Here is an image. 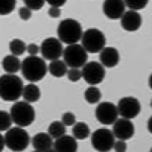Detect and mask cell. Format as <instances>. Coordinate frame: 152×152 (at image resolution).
Returning <instances> with one entry per match:
<instances>
[{
    "label": "cell",
    "mask_w": 152,
    "mask_h": 152,
    "mask_svg": "<svg viewBox=\"0 0 152 152\" xmlns=\"http://www.w3.org/2000/svg\"><path fill=\"white\" fill-rule=\"evenodd\" d=\"M49 72V66H46L44 58L40 56H28L21 61V75L29 84H35L44 79L46 73Z\"/></svg>",
    "instance_id": "obj_1"
},
{
    "label": "cell",
    "mask_w": 152,
    "mask_h": 152,
    "mask_svg": "<svg viewBox=\"0 0 152 152\" xmlns=\"http://www.w3.org/2000/svg\"><path fill=\"white\" fill-rule=\"evenodd\" d=\"M24 85L23 81L15 75H2L0 78V97L6 102H18L20 96H23Z\"/></svg>",
    "instance_id": "obj_2"
},
{
    "label": "cell",
    "mask_w": 152,
    "mask_h": 152,
    "mask_svg": "<svg viewBox=\"0 0 152 152\" xmlns=\"http://www.w3.org/2000/svg\"><path fill=\"white\" fill-rule=\"evenodd\" d=\"M58 40L61 43H66L67 46L72 44H78L82 40V26L78 20H73V18H66L62 20L58 24Z\"/></svg>",
    "instance_id": "obj_3"
},
{
    "label": "cell",
    "mask_w": 152,
    "mask_h": 152,
    "mask_svg": "<svg viewBox=\"0 0 152 152\" xmlns=\"http://www.w3.org/2000/svg\"><path fill=\"white\" fill-rule=\"evenodd\" d=\"M11 117H12V122H14L17 126L20 128H24V126H29L34 123L35 120V110L32 107V104L29 102H15L11 108Z\"/></svg>",
    "instance_id": "obj_4"
},
{
    "label": "cell",
    "mask_w": 152,
    "mask_h": 152,
    "mask_svg": "<svg viewBox=\"0 0 152 152\" xmlns=\"http://www.w3.org/2000/svg\"><path fill=\"white\" fill-rule=\"evenodd\" d=\"M105 43H107V38L104 32L96 28L87 29L81 40V46L87 50V53H100L105 49Z\"/></svg>",
    "instance_id": "obj_5"
},
{
    "label": "cell",
    "mask_w": 152,
    "mask_h": 152,
    "mask_svg": "<svg viewBox=\"0 0 152 152\" xmlns=\"http://www.w3.org/2000/svg\"><path fill=\"white\" fill-rule=\"evenodd\" d=\"M5 145L6 148H9L11 151L14 152H21L24 151L29 143H31V138H29V134L24 131L23 128L17 126V128H11L9 131L5 132Z\"/></svg>",
    "instance_id": "obj_6"
},
{
    "label": "cell",
    "mask_w": 152,
    "mask_h": 152,
    "mask_svg": "<svg viewBox=\"0 0 152 152\" xmlns=\"http://www.w3.org/2000/svg\"><path fill=\"white\" fill-rule=\"evenodd\" d=\"M62 61L67 64V67L70 69H82L85 64H87V50L81 46V44H72V46H67L64 49V53H62Z\"/></svg>",
    "instance_id": "obj_7"
},
{
    "label": "cell",
    "mask_w": 152,
    "mask_h": 152,
    "mask_svg": "<svg viewBox=\"0 0 152 152\" xmlns=\"http://www.w3.org/2000/svg\"><path fill=\"white\" fill-rule=\"evenodd\" d=\"M81 70H82V79L90 87H96L105 79V67L100 62L96 61L87 62Z\"/></svg>",
    "instance_id": "obj_8"
},
{
    "label": "cell",
    "mask_w": 152,
    "mask_h": 152,
    "mask_svg": "<svg viewBox=\"0 0 152 152\" xmlns=\"http://www.w3.org/2000/svg\"><path fill=\"white\" fill-rule=\"evenodd\" d=\"M114 134L113 131L107 129V128H100L96 129L91 134V146L97 151V152H108L114 148Z\"/></svg>",
    "instance_id": "obj_9"
},
{
    "label": "cell",
    "mask_w": 152,
    "mask_h": 152,
    "mask_svg": "<svg viewBox=\"0 0 152 152\" xmlns=\"http://www.w3.org/2000/svg\"><path fill=\"white\" fill-rule=\"evenodd\" d=\"M117 111H119V116L122 119H128L132 120L134 117H137L142 111V105H140V100L137 97L132 96H126L122 97L119 102H117Z\"/></svg>",
    "instance_id": "obj_10"
},
{
    "label": "cell",
    "mask_w": 152,
    "mask_h": 152,
    "mask_svg": "<svg viewBox=\"0 0 152 152\" xmlns=\"http://www.w3.org/2000/svg\"><path fill=\"white\" fill-rule=\"evenodd\" d=\"M41 55L44 59L47 61H58L62 53H64V47H62V43L55 37H49L46 40H43L41 43Z\"/></svg>",
    "instance_id": "obj_11"
},
{
    "label": "cell",
    "mask_w": 152,
    "mask_h": 152,
    "mask_svg": "<svg viewBox=\"0 0 152 152\" xmlns=\"http://www.w3.org/2000/svg\"><path fill=\"white\" fill-rule=\"evenodd\" d=\"M94 116L100 125H114L116 120L119 119V111L117 105H114L111 102H102L96 107Z\"/></svg>",
    "instance_id": "obj_12"
},
{
    "label": "cell",
    "mask_w": 152,
    "mask_h": 152,
    "mask_svg": "<svg viewBox=\"0 0 152 152\" xmlns=\"http://www.w3.org/2000/svg\"><path fill=\"white\" fill-rule=\"evenodd\" d=\"M135 132V128H134V123L128 119H117L116 123L113 125V134L117 140H129V138L134 135Z\"/></svg>",
    "instance_id": "obj_13"
},
{
    "label": "cell",
    "mask_w": 152,
    "mask_h": 152,
    "mask_svg": "<svg viewBox=\"0 0 152 152\" xmlns=\"http://www.w3.org/2000/svg\"><path fill=\"white\" fill-rule=\"evenodd\" d=\"M125 2L122 0H105L104 5H102V9H104V14L110 18V20H117V18H122L123 14H125Z\"/></svg>",
    "instance_id": "obj_14"
},
{
    "label": "cell",
    "mask_w": 152,
    "mask_h": 152,
    "mask_svg": "<svg viewBox=\"0 0 152 152\" xmlns=\"http://www.w3.org/2000/svg\"><path fill=\"white\" fill-rule=\"evenodd\" d=\"M120 24L125 31L128 32H134L137 29H140L142 26V17L138 12H134V11H126L123 17L120 18Z\"/></svg>",
    "instance_id": "obj_15"
},
{
    "label": "cell",
    "mask_w": 152,
    "mask_h": 152,
    "mask_svg": "<svg viewBox=\"0 0 152 152\" xmlns=\"http://www.w3.org/2000/svg\"><path fill=\"white\" fill-rule=\"evenodd\" d=\"M100 58V64L104 67H116L120 61V55L119 50L116 47H105L99 55Z\"/></svg>",
    "instance_id": "obj_16"
},
{
    "label": "cell",
    "mask_w": 152,
    "mask_h": 152,
    "mask_svg": "<svg viewBox=\"0 0 152 152\" xmlns=\"http://www.w3.org/2000/svg\"><path fill=\"white\" fill-rule=\"evenodd\" d=\"M32 146L35 151L46 152L49 149H53V138L49 135V132H38L32 137Z\"/></svg>",
    "instance_id": "obj_17"
},
{
    "label": "cell",
    "mask_w": 152,
    "mask_h": 152,
    "mask_svg": "<svg viewBox=\"0 0 152 152\" xmlns=\"http://www.w3.org/2000/svg\"><path fill=\"white\" fill-rule=\"evenodd\" d=\"M53 149L56 152H76L78 151V142L73 135H62L61 138L55 140Z\"/></svg>",
    "instance_id": "obj_18"
},
{
    "label": "cell",
    "mask_w": 152,
    "mask_h": 152,
    "mask_svg": "<svg viewBox=\"0 0 152 152\" xmlns=\"http://www.w3.org/2000/svg\"><path fill=\"white\" fill-rule=\"evenodd\" d=\"M2 69L8 75H15L18 70H21V61L18 59V56L8 55L2 59Z\"/></svg>",
    "instance_id": "obj_19"
},
{
    "label": "cell",
    "mask_w": 152,
    "mask_h": 152,
    "mask_svg": "<svg viewBox=\"0 0 152 152\" xmlns=\"http://www.w3.org/2000/svg\"><path fill=\"white\" fill-rule=\"evenodd\" d=\"M41 96V91L40 88H38L37 84H28L24 85V90H23V99L24 102H29V104H34L37 102L38 99Z\"/></svg>",
    "instance_id": "obj_20"
},
{
    "label": "cell",
    "mask_w": 152,
    "mask_h": 152,
    "mask_svg": "<svg viewBox=\"0 0 152 152\" xmlns=\"http://www.w3.org/2000/svg\"><path fill=\"white\" fill-rule=\"evenodd\" d=\"M67 64L64 61H61V59H58V61H52L49 64V73L53 76V78H62V76H66L67 75Z\"/></svg>",
    "instance_id": "obj_21"
},
{
    "label": "cell",
    "mask_w": 152,
    "mask_h": 152,
    "mask_svg": "<svg viewBox=\"0 0 152 152\" xmlns=\"http://www.w3.org/2000/svg\"><path fill=\"white\" fill-rule=\"evenodd\" d=\"M72 129H73V137L76 140H85V138L90 137V128L85 122H76Z\"/></svg>",
    "instance_id": "obj_22"
},
{
    "label": "cell",
    "mask_w": 152,
    "mask_h": 152,
    "mask_svg": "<svg viewBox=\"0 0 152 152\" xmlns=\"http://www.w3.org/2000/svg\"><path fill=\"white\" fill-rule=\"evenodd\" d=\"M66 128H67V126L62 123V122L55 120V122H52V123L49 125L47 132H49V135L52 137L53 140H58V138H61L62 135H66Z\"/></svg>",
    "instance_id": "obj_23"
},
{
    "label": "cell",
    "mask_w": 152,
    "mask_h": 152,
    "mask_svg": "<svg viewBox=\"0 0 152 152\" xmlns=\"http://www.w3.org/2000/svg\"><path fill=\"white\" fill-rule=\"evenodd\" d=\"M9 50H11V53L14 56H20L24 52H28V46H26L24 41L18 40V38H14V40L9 43Z\"/></svg>",
    "instance_id": "obj_24"
},
{
    "label": "cell",
    "mask_w": 152,
    "mask_h": 152,
    "mask_svg": "<svg viewBox=\"0 0 152 152\" xmlns=\"http://www.w3.org/2000/svg\"><path fill=\"white\" fill-rule=\"evenodd\" d=\"M84 99L88 104H97L100 100V90L97 87H88L84 91Z\"/></svg>",
    "instance_id": "obj_25"
},
{
    "label": "cell",
    "mask_w": 152,
    "mask_h": 152,
    "mask_svg": "<svg viewBox=\"0 0 152 152\" xmlns=\"http://www.w3.org/2000/svg\"><path fill=\"white\" fill-rule=\"evenodd\" d=\"M12 123H14V122H12L11 113H6V111H0V131H2V132H6V131H9Z\"/></svg>",
    "instance_id": "obj_26"
},
{
    "label": "cell",
    "mask_w": 152,
    "mask_h": 152,
    "mask_svg": "<svg viewBox=\"0 0 152 152\" xmlns=\"http://www.w3.org/2000/svg\"><path fill=\"white\" fill-rule=\"evenodd\" d=\"M125 6L128 8L129 11L137 12V11H140V9H143V8L148 6V0H140V2H138V0H137V2H134V0H126Z\"/></svg>",
    "instance_id": "obj_27"
},
{
    "label": "cell",
    "mask_w": 152,
    "mask_h": 152,
    "mask_svg": "<svg viewBox=\"0 0 152 152\" xmlns=\"http://www.w3.org/2000/svg\"><path fill=\"white\" fill-rule=\"evenodd\" d=\"M67 78H69L70 82H78L79 79H82V70H79V69H69Z\"/></svg>",
    "instance_id": "obj_28"
},
{
    "label": "cell",
    "mask_w": 152,
    "mask_h": 152,
    "mask_svg": "<svg viewBox=\"0 0 152 152\" xmlns=\"http://www.w3.org/2000/svg\"><path fill=\"white\" fill-rule=\"evenodd\" d=\"M24 5H26V8H29L31 11H40L44 5V0H26Z\"/></svg>",
    "instance_id": "obj_29"
},
{
    "label": "cell",
    "mask_w": 152,
    "mask_h": 152,
    "mask_svg": "<svg viewBox=\"0 0 152 152\" xmlns=\"http://www.w3.org/2000/svg\"><path fill=\"white\" fill-rule=\"evenodd\" d=\"M61 122L64 123L66 126H75V123H76V117H75V114H73V113L67 111V113L62 114V120H61Z\"/></svg>",
    "instance_id": "obj_30"
},
{
    "label": "cell",
    "mask_w": 152,
    "mask_h": 152,
    "mask_svg": "<svg viewBox=\"0 0 152 152\" xmlns=\"http://www.w3.org/2000/svg\"><path fill=\"white\" fill-rule=\"evenodd\" d=\"M15 9V2L12 0V2H8V3H5L3 6H2V11H0V14L2 15H8V14H11L12 11Z\"/></svg>",
    "instance_id": "obj_31"
},
{
    "label": "cell",
    "mask_w": 152,
    "mask_h": 152,
    "mask_svg": "<svg viewBox=\"0 0 152 152\" xmlns=\"http://www.w3.org/2000/svg\"><path fill=\"white\" fill-rule=\"evenodd\" d=\"M18 14H20V18L21 20H29L31 17H32V11L29 9V8H26V6H23V8H20L18 9Z\"/></svg>",
    "instance_id": "obj_32"
},
{
    "label": "cell",
    "mask_w": 152,
    "mask_h": 152,
    "mask_svg": "<svg viewBox=\"0 0 152 152\" xmlns=\"http://www.w3.org/2000/svg\"><path fill=\"white\" fill-rule=\"evenodd\" d=\"M38 52H41V47H40V46H37V44H29V46H28V53H29V56H37Z\"/></svg>",
    "instance_id": "obj_33"
},
{
    "label": "cell",
    "mask_w": 152,
    "mask_h": 152,
    "mask_svg": "<svg viewBox=\"0 0 152 152\" xmlns=\"http://www.w3.org/2000/svg\"><path fill=\"white\" fill-rule=\"evenodd\" d=\"M113 149L116 151V152H125V151H126V142H123V140H116Z\"/></svg>",
    "instance_id": "obj_34"
},
{
    "label": "cell",
    "mask_w": 152,
    "mask_h": 152,
    "mask_svg": "<svg viewBox=\"0 0 152 152\" xmlns=\"http://www.w3.org/2000/svg\"><path fill=\"white\" fill-rule=\"evenodd\" d=\"M49 15L52 18H58L61 15V9L59 8H49Z\"/></svg>",
    "instance_id": "obj_35"
},
{
    "label": "cell",
    "mask_w": 152,
    "mask_h": 152,
    "mask_svg": "<svg viewBox=\"0 0 152 152\" xmlns=\"http://www.w3.org/2000/svg\"><path fill=\"white\" fill-rule=\"evenodd\" d=\"M47 3L50 5V8H59V6H62V5L66 3V0H59V2H53V0H49Z\"/></svg>",
    "instance_id": "obj_36"
},
{
    "label": "cell",
    "mask_w": 152,
    "mask_h": 152,
    "mask_svg": "<svg viewBox=\"0 0 152 152\" xmlns=\"http://www.w3.org/2000/svg\"><path fill=\"white\" fill-rule=\"evenodd\" d=\"M148 131L152 134V116L149 117V120H148Z\"/></svg>",
    "instance_id": "obj_37"
},
{
    "label": "cell",
    "mask_w": 152,
    "mask_h": 152,
    "mask_svg": "<svg viewBox=\"0 0 152 152\" xmlns=\"http://www.w3.org/2000/svg\"><path fill=\"white\" fill-rule=\"evenodd\" d=\"M149 87H151V90H152V73H151V76H149Z\"/></svg>",
    "instance_id": "obj_38"
},
{
    "label": "cell",
    "mask_w": 152,
    "mask_h": 152,
    "mask_svg": "<svg viewBox=\"0 0 152 152\" xmlns=\"http://www.w3.org/2000/svg\"><path fill=\"white\" fill-rule=\"evenodd\" d=\"M151 108H152V100H151Z\"/></svg>",
    "instance_id": "obj_39"
},
{
    "label": "cell",
    "mask_w": 152,
    "mask_h": 152,
    "mask_svg": "<svg viewBox=\"0 0 152 152\" xmlns=\"http://www.w3.org/2000/svg\"><path fill=\"white\" fill-rule=\"evenodd\" d=\"M35 152H40V151H35Z\"/></svg>",
    "instance_id": "obj_40"
},
{
    "label": "cell",
    "mask_w": 152,
    "mask_h": 152,
    "mask_svg": "<svg viewBox=\"0 0 152 152\" xmlns=\"http://www.w3.org/2000/svg\"><path fill=\"white\" fill-rule=\"evenodd\" d=\"M151 152H152V148H151Z\"/></svg>",
    "instance_id": "obj_41"
}]
</instances>
